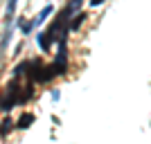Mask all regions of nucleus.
<instances>
[{
    "instance_id": "f257e3e1",
    "label": "nucleus",
    "mask_w": 151,
    "mask_h": 144,
    "mask_svg": "<svg viewBox=\"0 0 151 144\" xmlns=\"http://www.w3.org/2000/svg\"><path fill=\"white\" fill-rule=\"evenodd\" d=\"M83 20H86V14H83V11L75 14V18H72V23H70V25H68V29H70V32L79 29V27H81V23H83Z\"/></svg>"
},
{
    "instance_id": "f03ea898",
    "label": "nucleus",
    "mask_w": 151,
    "mask_h": 144,
    "mask_svg": "<svg viewBox=\"0 0 151 144\" xmlns=\"http://www.w3.org/2000/svg\"><path fill=\"white\" fill-rule=\"evenodd\" d=\"M52 9H54V7H52V5H47V7H45L43 11L38 14V18H34V25H41V23H43V20H45V18H47V16H50V14H52Z\"/></svg>"
},
{
    "instance_id": "7ed1b4c3",
    "label": "nucleus",
    "mask_w": 151,
    "mask_h": 144,
    "mask_svg": "<svg viewBox=\"0 0 151 144\" xmlns=\"http://www.w3.org/2000/svg\"><path fill=\"white\" fill-rule=\"evenodd\" d=\"M29 124H34V115H23L18 119V128H27Z\"/></svg>"
},
{
    "instance_id": "20e7f679",
    "label": "nucleus",
    "mask_w": 151,
    "mask_h": 144,
    "mask_svg": "<svg viewBox=\"0 0 151 144\" xmlns=\"http://www.w3.org/2000/svg\"><path fill=\"white\" fill-rule=\"evenodd\" d=\"M12 126H14V122H12L9 117H7L5 122H2V128H0V133H2V135H7V133L12 131Z\"/></svg>"
},
{
    "instance_id": "39448f33",
    "label": "nucleus",
    "mask_w": 151,
    "mask_h": 144,
    "mask_svg": "<svg viewBox=\"0 0 151 144\" xmlns=\"http://www.w3.org/2000/svg\"><path fill=\"white\" fill-rule=\"evenodd\" d=\"M14 11H16V0H9V2H7V18L14 16Z\"/></svg>"
},
{
    "instance_id": "423d86ee",
    "label": "nucleus",
    "mask_w": 151,
    "mask_h": 144,
    "mask_svg": "<svg viewBox=\"0 0 151 144\" xmlns=\"http://www.w3.org/2000/svg\"><path fill=\"white\" fill-rule=\"evenodd\" d=\"M101 2H104V0H90V5H93V7H97V5H101Z\"/></svg>"
}]
</instances>
